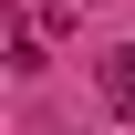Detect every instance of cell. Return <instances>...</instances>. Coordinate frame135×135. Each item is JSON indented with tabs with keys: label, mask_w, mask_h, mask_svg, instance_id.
I'll list each match as a JSON object with an SVG mask.
<instances>
[{
	"label": "cell",
	"mask_w": 135,
	"mask_h": 135,
	"mask_svg": "<svg viewBox=\"0 0 135 135\" xmlns=\"http://www.w3.org/2000/svg\"><path fill=\"white\" fill-rule=\"evenodd\" d=\"M94 94H104V114H125V125H135V42H114V52L94 62Z\"/></svg>",
	"instance_id": "obj_1"
}]
</instances>
